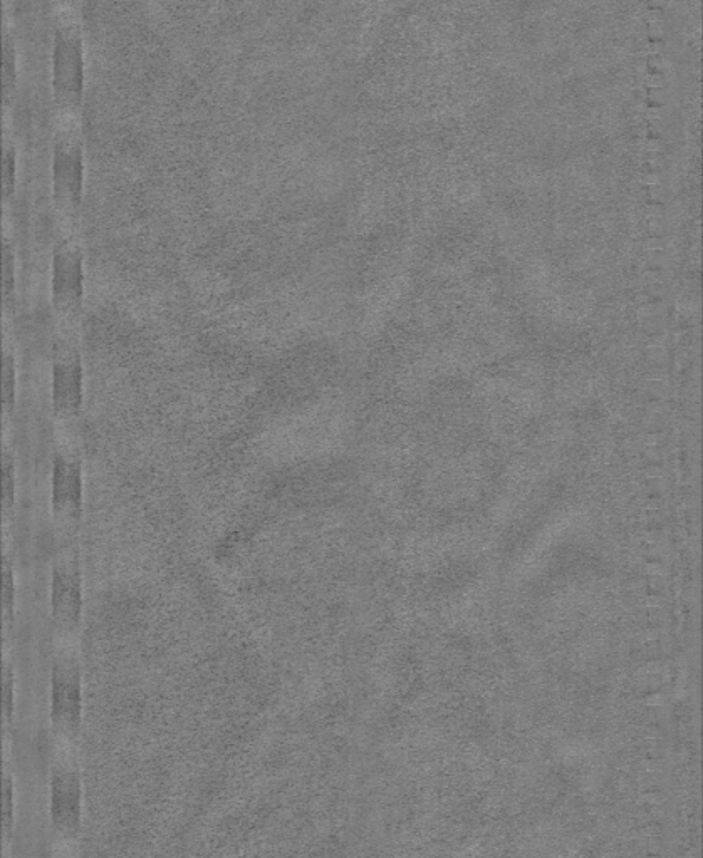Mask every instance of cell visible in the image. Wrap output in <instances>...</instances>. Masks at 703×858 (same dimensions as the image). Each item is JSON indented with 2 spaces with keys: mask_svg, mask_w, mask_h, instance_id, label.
Returning <instances> with one entry per match:
<instances>
[{
  "mask_svg": "<svg viewBox=\"0 0 703 858\" xmlns=\"http://www.w3.org/2000/svg\"><path fill=\"white\" fill-rule=\"evenodd\" d=\"M81 780L73 766L58 765L51 776V818L64 835L78 832L81 825Z\"/></svg>",
  "mask_w": 703,
  "mask_h": 858,
  "instance_id": "1",
  "label": "cell"
},
{
  "mask_svg": "<svg viewBox=\"0 0 703 858\" xmlns=\"http://www.w3.org/2000/svg\"><path fill=\"white\" fill-rule=\"evenodd\" d=\"M53 721L64 733H74L81 723V683L78 667L64 662L53 672Z\"/></svg>",
  "mask_w": 703,
  "mask_h": 858,
  "instance_id": "2",
  "label": "cell"
},
{
  "mask_svg": "<svg viewBox=\"0 0 703 858\" xmlns=\"http://www.w3.org/2000/svg\"><path fill=\"white\" fill-rule=\"evenodd\" d=\"M54 616L64 626L76 624L81 609L79 579L76 572L69 569H56L53 580Z\"/></svg>",
  "mask_w": 703,
  "mask_h": 858,
  "instance_id": "3",
  "label": "cell"
},
{
  "mask_svg": "<svg viewBox=\"0 0 703 858\" xmlns=\"http://www.w3.org/2000/svg\"><path fill=\"white\" fill-rule=\"evenodd\" d=\"M54 505L73 515L81 507V473L76 461L59 456L54 466Z\"/></svg>",
  "mask_w": 703,
  "mask_h": 858,
  "instance_id": "4",
  "label": "cell"
},
{
  "mask_svg": "<svg viewBox=\"0 0 703 858\" xmlns=\"http://www.w3.org/2000/svg\"><path fill=\"white\" fill-rule=\"evenodd\" d=\"M56 408L63 413H76L81 403V373L78 362H59L54 374Z\"/></svg>",
  "mask_w": 703,
  "mask_h": 858,
  "instance_id": "5",
  "label": "cell"
},
{
  "mask_svg": "<svg viewBox=\"0 0 703 858\" xmlns=\"http://www.w3.org/2000/svg\"><path fill=\"white\" fill-rule=\"evenodd\" d=\"M14 825V783L11 775L4 776V830L11 835Z\"/></svg>",
  "mask_w": 703,
  "mask_h": 858,
  "instance_id": "6",
  "label": "cell"
},
{
  "mask_svg": "<svg viewBox=\"0 0 703 858\" xmlns=\"http://www.w3.org/2000/svg\"><path fill=\"white\" fill-rule=\"evenodd\" d=\"M2 485H4V503L6 508H11L14 503V465L11 456H4L2 460Z\"/></svg>",
  "mask_w": 703,
  "mask_h": 858,
  "instance_id": "7",
  "label": "cell"
},
{
  "mask_svg": "<svg viewBox=\"0 0 703 858\" xmlns=\"http://www.w3.org/2000/svg\"><path fill=\"white\" fill-rule=\"evenodd\" d=\"M4 706H6L7 719H11L12 709H14V686H12V674L9 669L4 679Z\"/></svg>",
  "mask_w": 703,
  "mask_h": 858,
  "instance_id": "8",
  "label": "cell"
},
{
  "mask_svg": "<svg viewBox=\"0 0 703 858\" xmlns=\"http://www.w3.org/2000/svg\"><path fill=\"white\" fill-rule=\"evenodd\" d=\"M4 373H6V378H4L6 379V399L9 406H11L12 399H14V371H12L11 359H7Z\"/></svg>",
  "mask_w": 703,
  "mask_h": 858,
  "instance_id": "9",
  "label": "cell"
},
{
  "mask_svg": "<svg viewBox=\"0 0 703 858\" xmlns=\"http://www.w3.org/2000/svg\"><path fill=\"white\" fill-rule=\"evenodd\" d=\"M12 584H14V580H12L11 567L6 565V569H4V595H6L9 614L12 612V587H14Z\"/></svg>",
  "mask_w": 703,
  "mask_h": 858,
  "instance_id": "10",
  "label": "cell"
}]
</instances>
